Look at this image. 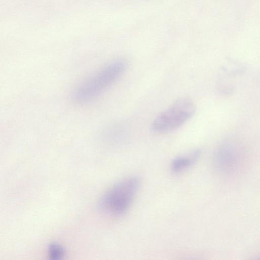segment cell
Here are the masks:
<instances>
[{"instance_id":"3","label":"cell","mask_w":260,"mask_h":260,"mask_svg":"<svg viewBox=\"0 0 260 260\" xmlns=\"http://www.w3.org/2000/svg\"><path fill=\"white\" fill-rule=\"evenodd\" d=\"M194 112L195 105L190 99L179 98L154 118L152 124L153 131L162 134L173 131L189 120Z\"/></svg>"},{"instance_id":"6","label":"cell","mask_w":260,"mask_h":260,"mask_svg":"<svg viewBox=\"0 0 260 260\" xmlns=\"http://www.w3.org/2000/svg\"><path fill=\"white\" fill-rule=\"evenodd\" d=\"M48 254L52 259H59L64 256V251L60 245L53 243L48 246Z\"/></svg>"},{"instance_id":"5","label":"cell","mask_w":260,"mask_h":260,"mask_svg":"<svg viewBox=\"0 0 260 260\" xmlns=\"http://www.w3.org/2000/svg\"><path fill=\"white\" fill-rule=\"evenodd\" d=\"M200 151L196 150L187 155L176 157L171 163L172 170L175 173H179L184 171L195 163L200 155Z\"/></svg>"},{"instance_id":"1","label":"cell","mask_w":260,"mask_h":260,"mask_svg":"<svg viewBox=\"0 0 260 260\" xmlns=\"http://www.w3.org/2000/svg\"><path fill=\"white\" fill-rule=\"evenodd\" d=\"M127 68L123 59L111 61L81 83L73 91V101L85 104L95 99L115 83Z\"/></svg>"},{"instance_id":"2","label":"cell","mask_w":260,"mask_h":260,"mask_svg":"<svg viewBox=\"0 0 260 260\" xmlns=\"http://www.w3.org/2000/svg\"><path fill=\"white\" fill-rule=\"evenodd\" d=\"M139 186L138 179L124 178L112 186L103 196L100 207L105 214L118 217L124 214L131 207Z\"/></svg>"},{"instance_id":"4","label":"cell","mask_w":260,"mask_h":260,"mask_svg":"<svg viewBox=\"0 0 260 260\" xmlns=\"http://www.w3.org/2000/svg\"><path fill=\"white\" fill-rule=\"evenodd\" d=\"M231 144H224L219 149L216 155V163L219 170L231 172L237 167L238 155L237 149Z\"/></svg>"}]
</instances>
